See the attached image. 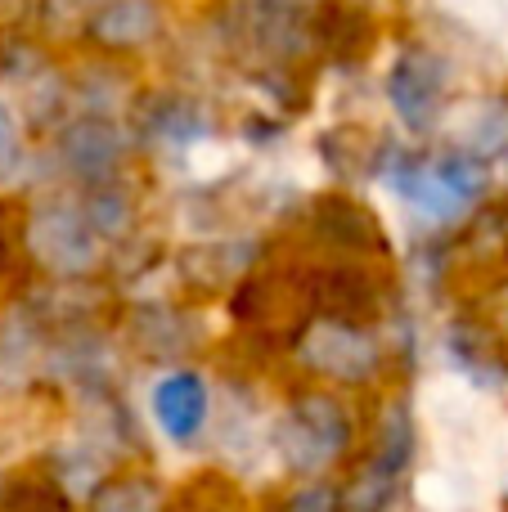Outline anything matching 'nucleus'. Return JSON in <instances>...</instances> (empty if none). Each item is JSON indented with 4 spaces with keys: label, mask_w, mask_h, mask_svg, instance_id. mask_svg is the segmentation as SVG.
<instances>
[{
    "label": "nucleus",
    "mask_w": 508,
    "mask_h": 512,
    "mask_svg": "<svg viewBox=\"0 0 508 512\" xmlns=\"http://www.w3.org/2000/svg\"><path fill=\"white\" fill-rule=\"evenodd\" d=\"M122 153H126L122 135H117L108 122H99V117H86V122L68 126V135H63V158H68V167L86 180L108 176V171L122 162Z\"/></svg>",
    "instance_id": "nucleus-8"
},
{
    "label": "nucleus",
    "mask_w": 508,
    "mask_h": 512,
    "mask_svg": "<svg viewBox=\"0 0 508 512\" xmlns=\"http://www.w3.org/2000/svg\"><path fill=\"white\" fill-rule=\"evenodd\" d=\"M482 153V158H495V153H508V108L491 104L464 126V153Z\"/></svg>",
    "instance_id": "nucleus-11"
},
{
    "label": "nucleus",
    "mask_w": 508,
    "mask_h": 512,
    "mask_svg": "<svg viewBox=\"0 0 508 512\" xmlns=\"http://www.w3.org/2000/svg\"><path fill=\"white\" fill-rule=\"evenodd\" d=\"M387 95L410 131H428L441 108V95H446V63L423 50L401 54L392 77H387Z\"/></svg>",
    "instance_id": "nucleus-5"
},
{
    "label": "nucleus",
    "mask_w": 508,
    "mask_h": 512,
    "mask_svg": "<svg viewBox=\"0 0 508 512\" xmlns=\"http://www.w3.org/2000/svg\"><path fill=\"white\" fill-rule=\"evenodd\" d=\"M0 512H68V499L45 477H18L0 490Z\"/></svg>",
    "instance_id": "nucleus-10"
},
{
    "label": "nucleus",
    "mask_w": 508,
    "mask_h": 512,
    "mask_svg": "<svg viewBox=\"0 0 508 512\" xmlns=\"http://www.w3.org/2000/svg\"><path fill=\"white\" fill-rule=\"evenodd\" d=\"M302 355L311 360V369L329 373L338 382H365L378 369V351L356 324H342V319H324L306 333Z\"/></svg>",
    "instance_id": "nucleus-6"
},
{
    "label": "nucleus",
    "mask_w": 508,
    "mask_h": 512,
    "mask_svg": "<svg viewBox=\"0 0 508 512\" xmlns=\"http://www.w3.org/2000/svg\"><path fill=\"white\" fill-rule=\"evenodd\" d=\"M410 450H414V432L410 418L396 409L383 427V441L369 454V463L360 468V477L351 481L347 508L351 512H387V504L396 499V486H401L405 468H410Z\"/></svg>",
    "instance_id": "nucleus-3"
},
{
    "label": "nucleus",
    "mask_w": 508,
    "mask_h": 512,
    "mask_svg": "<svg viewBox=\"0 0 508 512\" xmlns=\"http://www.w3.org/2000/svg\"><path fill=\"white\" fill-rule=\"evenodd\" d=\"M396 185L401 198L414 207L419 216L428 221H455L486 185V171L477 158L468 153H455V158H441V162H405L396 167Z\"/></svg>",
    "instance_id": "nucleus-1"
},
{
    "label": "nucleus",
    "mask_w": 508,
    "mask_h": 512,
    "mask_svg": "<svg viewBox=\"0 0 508 512\" xmlns=\"http://www.w3.org/2000/svg\"><path fill=\"white\" fill-rule=\"evenodd\" d=\"M95 512H158V490L149 481H108L95 495Z\"/></svg>",
    "instance_id": "nucleus-12"
},
{
    "label": "nucleus",
    "mask_w": 508,
    "mask_h": 512,
    "mask_svg": "<svg viewBox=\"0 0 508 512\" xmlns=\"http://www.w3.org/2000/svg\"><path fill=\"white\" fill-rule=\"evenodd\" d=\"M14 162H18V135H14V126H9V117L0 113V176H5Z\"/></svg>",
    "instance_id": "nucleus-15"
},
{
    "label": "nucleus",
    "mask_w": 508,
    "mask_h": 512,
    "mask_svg": "<svg viewBox=\"0 0 508 512\" xmlns=\"http://www.w3.org/2000/svg\"><path fill=\"white\" fill-rule=\"evenodd\" d=\"M275 288H279V279H257V283H248V292H252V319H257V324L266 319V306L275 301ZM302 301H306L302 288H293L288 297L279 292V306L288 310V319H293V324H302V310H306Z\"/></svg>",
    "instance_id": "nucleus-13"
},
{
    "label": "nucleus",
    "mask_w": 508,
    "mask_h": 512,
    "mask_svg": "<svg viewBox=\"0 0 508 512\" xmlns=\"http://www.w3.org/2000/svg\"><path fill=\"white\" fill-rule=\"evenodd\" d=\"M0 270H5V239H0Z\"/></svg>",
    "instance_id": "nucleus-16"
},
{
    "label": "nucleus",
    "mask_w": 508,
    "mask_h": 512,
    "mask_svg": "<svg viewBox=\"0 0 508 512\" xmlns=\"http://www.w3.org/2000/svg\"><path fill=\"white\" fill-rule=\"evenodd\" d=\"M153 414L171 441H189L207 423V387L194 373H167L153 387Z\"/></svg>",
    "instance_id": "nucleus-7"
},
{
    "label": "nucleus",
    "mask_w": 508,
    "mask_h": 512,
    "mask_svg": "<svg viewBox=\"0 0 508 512\" xmlns=\"http://www.w3.org/2000/svg\"><path fill=\"white\" fill-rule=\"evenodd\" d=\"M158 27V9L149 0H113L104 14L95 18V36L108 45H140Z\"/></svg>",
    "instance_id": "nucleus-9"
},
{
    "label": "nucleus",
    "mask_w": 508,
    "mask_h": 512,
    "mask_svg": "<svg viewBox=\"0 0 508 512\" xmlns=\"http://www.w3.org/2000/svg\"><path fill=\"white\" fill-rule=\"evenodd\" d=\"M351 441V423L338 400L329 396H302L279 423V454L293 472H324L338 463V454Z\"/></svg>",
    "instance_id": "nucleus-2"
},
{
    "label": "nucleus",
    "mask_w": 508,
    "mask_h": 512,
    "mask_svg": "<svg viewBox=\"0 0 508 512\" xmlns=\"http://www.w3.org/2000/svg\"><path fill=\"white\" fill-rule=\"evenodd\" d=\"M95 239L99 230L90 225V216L68 203H54L32 216V252L41 256V265L59 274L90 270L95 265Z\"/></svg>",
    "instance_id": "nucleus-4"
},
{
    "label": "nucleus",
    "mask_w": 508,
    "mask_h": 512,
    "mask_svg": "<svg viewBox=\"0 0 508 512\" xmlns=\"http://www.w3.org/2000/svg\"><path fill=\"white\" fill-rule=\"evenodd\" d=\"M288 512H342L338 508V495L324 486H306L293 495V504H288Z\"/></svg>",
    "instance_id": "nucleus-14"
}]
</instances>
